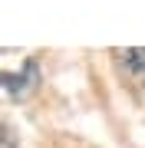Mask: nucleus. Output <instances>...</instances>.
I'll list each match as a JSON object with an SVG mask.
<instances>
[{
  "label": "nucleus",
  "mask_w": 145,
  "mask_h": 148,
  "mask_svg": "<svg viewBox=\"0 0 145 148\" xmlns=\"http://www.w3.org/2000/svg\"><path fill=\"white\" fill-rule=\"evenodd\" d=\"M40 86V66L36 59H27L20 73H0V92L7 95L10 102H23L36 92Z\"/></svg>",
  "instance_id": "f257e3e1"
},
{
  "label": "nucleus",
  "mask_w": 145,
  "mask_h": 148,
  "mask_svg": "<svg viewBox=\"0 0 145 148\" xmlns=\"http://www.w3.org/2000/svg\"><path fill=\"white\" fill-rule=\"evenodd\" d=\"M112 56H115L119 69H122L135 86L145 89V49H142V46H135V49H115Z\"/></svg>",
  "instance_id": "f03ea898"
},
{
  "label": "nucleus",
  "mask_w": 145,
  "mask_h": 148,
  "mask_svg": "<svg viewBox=\"0 0 145 148\" xmlns=\"http://www.w3.org/2000/svg\"><path fill=\"white\" fill-rule=\"evenodd\" d=\"M20 138H16V128L10 125L7 119H0V148H16Z\"/></svg>",
  "instance_id": "7ed1b4c3"
}]
</instances>
